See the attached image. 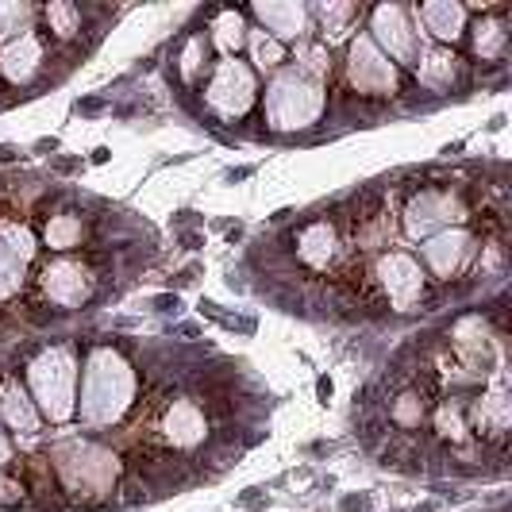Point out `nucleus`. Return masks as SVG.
Masks as SVG:
<instances>
[{"label": "nucleus", "mask_w": 512, "mask_h": 512, "mask_svg": "<svg viewBox=\"0 0 512 512\" xmlns=\"http://www.w3.org/2000/svg\"><path fill=\"white\" fill-rule=\"evenodd\" d=\"M27 20V8L24 4H0V35L4 31H16V24Z\"/></svg>", "instance_id": "24"}, {"label": "nucleus", "mask_w": 512, "mask_h": 512, "mask_svg": "<svg viewBox=\"0 0 512 512\" xmlns=\"http://www.w3.org/2000/svg\"><path fill=\"white\" fill-rule=\"evenodd\" d=\"M255 12L274 27L278 39H293V35H301V27H305V8H301V4H258Z\"/></svg>", "instance_id": "15"}, {"label": "nucleus", "mask_w": 512, "mask_h": 512, "mask_svg": "<svg viewBox=\"0 0 512 512\" xmlns=\"http://www.w3.org/2000/svg\"><path fill=\"white\" fill-rule=\"evenodd\" d=\"M351 81L359 85L362 93H389V89L397 85L389 58H385L370 39H359V43L351 47Z\"/></svg>", "instance_id": "6"}, {"label": "nucleus", "mask_w": 512, "mask_h": 512, "mask_svg": "<svg viewBox=\"0 0 512 512\" xmlns=\"http://www.w3.org/2000/svg\"><path fill=\"white\" fill-rule=\"evenodd\" d=\"M58 470L70 482V489H104L116 474L112 459L93 443H77L70 451H58Z\"/></svg>", "instance_id": "4"}, {"label": "nucleus", "mask_w": 512, "mask_h": 512, "mask_svg": "<svg viewBox=\"0 0 512 512\" xmlns=\"http://www.w3.org/2000/svg\"><path fill=\"white\" fill-rule=\"evenodd\" d=\"M0 412H4V420L16 428V432H39V416L31 409V401L24 397V389L20 385H8L4 393H0Z\"/></svg>", "instance_id": "14"}, {"label": "nucleus", "mask_w": 512, "mask_h": 512, "mask_svg": "<svg viewBox=\"0 0 512 512\" xmlns=\"http://www.w3.org/2000/svg\"><path fill=\"white\" fill-rule=\"evenodd\" d=\"M8 455H12V447H8V439L0 436V462H8Z\"/></svg>", "instance_id": "26"}, {"label": "nucleus", "mask_w": 512, "mask_h": 512, "mask_svg": "<svg viewBox=\"0 0 512 512\" xmlns=\"http://www.w3.org/2000/svg\"><path fill=\"white\" fill-rule=\"evenodd\" d=\"M31 385L43 412L51 420H62L74 409V359L66 347H51L31 362Z\"/></svg>", "instance_id": "3"}, {"label": "nucleus", "mask_w": 512, "mask_h": 512, "mask_svg": "<svg viewBox=\"0 0 512 512\" xmlns=\"http://www.w3.org/2000/svg\"><path fill=\"white\" fill-rule=\"evenodd\" d=\"M251 47H255V62L262 66V70H266V66H278V62H282V47H278L274 39H266L262 31H255V35H251Z\"/></svg>", "instance_id": "21"}, {"label": "nucleus", "mask_w": 512, "mask_h": 512, "mask_svg": "<svg viewBox=\"0 0 512 512\" xmlns=\"http://www.w3.org/2000/svg\"><path fill=\"white\" fill-rule=\"evenodd\" d=\"M455 220V201L451 193H424L420 201H412L409 208V231L412 235H428L439 224H451Z\"/></svg>", "instance_id": "11"}, {"label": "nucleus", "mask_w": 512, "mask_h": 512, "mask_svg": "<svg viewBox=\"0 0 512 512\" xmlns=\"http://www.w3.org/2000/svg\"><path fill=\"white\" fill-rule=\"evenodd\" d=\"M420 20H424L428 31L439 35V39H455L462 31V8L459 4H424V8H420Z\"/></svg>", "instance_id": "16"}, {"label": "nucleus", "mask_w": 512, "mask_h": 512, "mask_svg": "<svg viewBox=\"0 0 512 512\" xmlns=\"http://www.w3.org/2000/svg\"><path fill=\"white\" fill-rule=\"evenodd\" d=\"M77 235H81V220H77V216H54L51 228H47L51 247H74Z\"/></svg>", "instance_id": "19"}, {"label": "nucleus", "mask_w": 512, "mask_h": 512, "mask_svg": "<svg viewBox=\"0 0 512 512\" xmlns=\"http://www.w3.org/2000/svg\"><path fill=\"white\" fill-rule=\"evenodd\" d=\"M255 97V81L247 74L243 62H220V70L212 77V89H208V101L216 104L224 116H239Z\"/></svg>", "instance_id": "5"}, {"label": "nucleus", "mask_w": 512, "mask_h": 512, "mask_svg": "<svg viewBox=\"0 0 512 512\" xmlns=\"http://www.w3.org/2000/svg\"><path fill=\"white\" fill-rule=\"evenodd\" d=\"M335 247V235L328 224H316V228L305 231V239H301V255L308 258V262H324V258L332 255Z\"/></svg>", "instance_id": "18"}, {"label": "nucleus", "mask_w": 512, "mask_h": 512, "mask_svg": "<svg viewBox=\"0 0 512 512\" xmlns=\"http://www.w3.org/2000/svg\"><path fill=\"white\" fill-rule=\"evenodd\" d=\"M420 74H424V81H428V85L443 89V74H455V58H451V54H443V51L428 54V62L420 66Z\"/></svg>", "instance_id": "20"}, {"label": "nucleus", "mask_w": 512, "mask_h": 512, "mask_svg": "<svg viewBox=\"0 0 512 512\" xmlns=\"http://www.w3.org/2000/svg\"><path fill=\"white\" fill-rule=\"evenodd\" d=\"M166 432H170V439H174L178 447H193V443L205 439V416L197 412V405L178 401V405L170 409V416H166Z\"/></svg>", "instance_id": "13"}, {"label": "nucleus", "mask_w": 512, "mask_h": 512, "mask_svg": "<svg viewBox=\"0 0 512 512\" xmlns=\"http://www.w3.org/2000/svg\"><path fill=\"white\" fill-rule=\"evenodd\" d=\"M216 31H220V35H216V43H220L224 51H239V43H243V20H239V16H231L228 12Z\"/></svg>", "instance_id": "22"}, {"label": "nucleus", "mask_w": 512, "mask_h": 512, "mask_svg": "<svg viewBox=\"0 0 512 512\" xmlns=\"http://www.w3.org/2000/svg\"><path fill=\"white\" fill-rule=\"evenodd\" d=\"M382 278H385V289H389V297L397 301V305L405 308L420 293V266L412 262L409 255H389L382 262Z\"/></svg>", "instance_id": "10"}, {"label": "nucleus", "mask_w": 512, "mask_h": 512, "mask_svg": "<svg viewBox=\"0 0 512 512\" xmlns=\"http://www.w3.org/2000/svg\"><path fill=\"white\" fill-rule=\"evenodd\" d=\"M131 370L128 362L112 351H97L89 370H85V397H81V416L89 424H108L131 401Z\"/></svg>", "instance_id": "1"}, {"label": "nucleus", "mask_w": 512, "mask_h": 512, "mask_svg": "<svg viewBox=\"0 0 512 512\" xmlns=\"http://www.w3.org/2000/svg\"><path fill=\"white\" fill-rule=\"evenodd\" d=\"M374 39L401 62H416V31L409 27L405 8H378L374 16Z\"/></svg>", "instance_id": "7"}, {"label": "nucleus", "mask_w": 512, "mask_h": 512, "mask_svg": "<svg viewBox=\"0 0 512 512\" xmlns=\"http://www.w3.org/2000/svg\"><path fill=\"white\" fill-rule=\"evenodd\" d=\"M47 16L58 24V35H74L77 20H81V16H77V8H70V4H51V8H47Z\"/></svg>", "instance_id": "23"}, {"label": "nucleus", "mask_w": 512, "mask_h": 512, "mask_svg": "<svg viewBox=\"0 0 512 512\" xmlns=\"http://www.w3.org/2000/svg\"><path fill=\"white\" fill-rule=\"evenodd\" d=\"M43 62V51H39V39L35 35H20L16 43H8L4 54H0V66L12 81H27V77L39 70Z\"/></svg>", "instance_id": "12"}, {"label": "nucleus", "mask_w": 512, "mask_h": 512, "mask_svg": "<svg viewBox=\"0 0 512 512\" xmlns=\"http://www.w3.org/2000/svg\"><path fill=\"white\" fill-rule=\"evenodd\" d=\"M320 108H324L320 77L305 74L301 66L278 77L270 97H266V112H270L274 128H305L320 116Z\"/></svg>", "instance_id": "2"}, {"label": "nucleus", "mask_w": 512, "mask_h": 512, "mask_svg": "<svg viewBox=\"0 0 512 512\" xmlns=\"http://www.w3.org/2000/svg\"><path fill=\"white\" fill-rule=\"evenodd\" d=\"M466 255H470V235L466 231H443L436 239H428V247H424V258L432 262L439 278H451Z\"/></svg>", "instance_id": "8"}, {"label": "nucleus", "mask_w": 512, "mask_h": 512, "mask_svg": "<svg viewBox=\"0 0 512 512\" xmlns=\"http://www.w3.org/2000/svg\"><path fill=\"white\" fill-rule=\"evenodd\" d=\"M478 51H482V54H497V51H501V31H497V24L478 27Z\"/></svg>", "instance_id": "25"}, {"label": "nucleus", "mask_w": 512, "mask_h": 512, "mask_svg": "<svg viewBox=\"0 0 512 512\" xmlns=\"http://www.w3.org/2000/svg\"><path fill=\"white\" fill-rule=\"evenodd\" d=\"M20 278H24V258L0 239V297L16 293V289H20Z\"/></svg>", "instance_id": "17"}, {"label": "nucleus", "mask_w": 512, "mask_h": 512, "mask_svg": "<svg viewBox=\"0 0 512 512\" xmlns=\"http://www.w3.org/2000/svg\"><path fill=\"white\" fill-rule=\"evenodd\" d=\"M47 293H51V301L58 305H81V297H85V289H89V274L74 266V262H54L47 266Z\"/></svg>", "instance_id": "9"}]
</instances>
